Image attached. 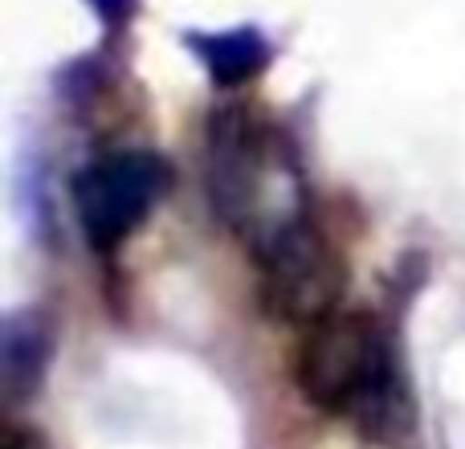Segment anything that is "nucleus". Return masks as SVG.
Returning a JSON list of instances; mask_svg holds the SVG:
<instances>
[{"label":"nucleus","instance_id":"nucleus-1","mask_svg":"<svg viewBox=\"0 0 465 449\" xmlns=\"http://www.w3.org/2000/svg\"><path fill=\"white\" fill-rule=\"evenodd\" d=\"M294 384L319 413L351 421L368 437H401L409 429V388L392 339L371 314H343L306 327L294 355Z\"/></svg>","mask_w":465,"mask_h":449},{"label":"nucleus","instance_id":"nucleus-2","mask_svg":"<svg viewBox=\"0 0 465 449\" xmlns=\"http://www.w3.org/2000/svg\"><path fill=\"white\" fill-rule=\"evenodd\" d=\"M209 196L253 254L311 221L294 152L245 111H221L209 127Z\"/></svg>","mask_w":465,"mask_h":449},{"label":"nucleus","instance_id":"nucleus-3","mask_svg":"<svg viewBox=\"0 0 465 449\" xmlns=\"http://www.w3.org/2000/svg\"><path fill=\"white\" fill-rule=\"evenodd\" d=\"M172 168L160 152L147 147H114L103 152L74 176L70 196L82 233L94 249H114L131 237L155 205L168 196Z\"/></svg>","mask_w":465,"mask_h":449},{"label":"nucleus","instance_id":"nucleus-4","mask_svg":"<svg viewBox=\"0 0 465 449\" xmlns=\"http://www.w3.org/2000/svg\"><path fill=\"white\" fill-rule=\"evenodd\" d=\"M253 257L262 270L257 298H262L265 314H273L278 323L314 327L339 311L347 290V270L339 249L314 229V221L270 241Z\"/></svg>","mask_w":465,"mask_h":449},{"label":"nucleus","instance_id":"nucleus-5","mask_svg":"<svg viewBox=\"0 0 465 449\" xmlns=\"http://www.w3.org/2000/svg\"><path fill=\"white\" fill-rule=\"evenodd\" d=\"M54 355V331L41 311H16L5 319L0 335V364H5V388L8 401H29L41 388Z\"/></svg>","mask_w":465,"mask_h":449},{"label":"nucleus","instance_id":"nucleus-6","mask_svg":"<svg viewBox=\"0 0 465 449\" xmlns=\"http://www.w3.org/2000/svg\"><path fill=\"white\" fill-rule=\"evenodd\" d=\"M184 41L201 57L209 78L225 90L257 78L270 65V41L253 25H237V29H217V33H188Z\"/></svg>","mask_w":465,"mask_h":449},{"label":"nucleus","instance_id":"nucleus-7","mask_svg":"<svg viewBox=\"0 0 465 449\" xmlns=\"http://www.w3.org/2000/svg\"><path fill=\"white\" fill-rule=\"evenodd\" d=\"M90 8H94V16L106 25V29H123V25L135 16L139 0H86Z\"/></svg>","mask_w":465,"mask_h":449},{"label":"nucleus","instance_id":"nucleus-8","mask_svg":"<svg viewBox=\"0 0 465 449\" xmlns=\"http://www.w3.org/2000/svg\"><path fill=\"white\" fill-rule=\"evenodd\" d=\"M5 449H45V445H41L33 434H8L5 437Z\"/></svg>","mask_w":465,"mask_h":449}]
</instances>
